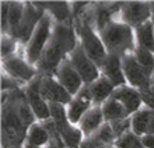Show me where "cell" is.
<instances>
[{
	"label": "cell",
	"mask_w": 154,
	"mask_h": 148,
	"mask_svg": "<svg viewBox=\"0 0 154 148\" xmlns=\"http://www.w3.org/2000/svg\"><path fill=\"white\" fill-rule=\"evenodd\" d=\"M98 34L108 50V55L123 57L126 55H132L137 48L133 28L122 21H112Z\"/></svg>",
	"instance_id": "obj_1"
},
{
	"label": "cell",
	"mask_w": 154,
	"mask_h": 148,
	"mask_svg": "<svg viewBox=\"0 0 154 148\" xmlns=\"http://www.w3.org/2000/svg\"><path fill=\"white\" fill-rule=\"evenodd\" d=\"M53 25L55 24H53L52 16H49L48 13H45V16L42 17V20H41V23L38 24L37 29L34 31L32 36H31V41H29L28 45L25 46L24 56L29 64L37 66V63L39 62L45 48L48 46L49 41H51Z\"/></svg>",
	"instance_id": "obj_2"
},
{
	"label": "cell",
	"mask_w": 154,
	"mask_h": 148,
	"mask_svg": "<svg viewBox=\"0 0 154 148\" xmlns=\"http://www.w3.org/2000/svg\"><path fill=\"white\" fill-rule=\"evenodd\" d=\"M77 32L80 36V46L83 48L85 55L98 67H101L105 59L108 57V50H106L100 34H97L95 28L87 23H77Z\"/></svg>",
	"instance_id": "obj_3"
},
{
	"label": "cell",
	"mask_w": 154,
	"mask_h": 148,
	"mask_svg": "<svg viewBox=\"0 0 154 148\" xmlns=\"http://www.w3.org/2000/svg\"><path fill=\"white\" fill-rule=\"evenodd\" d=\"M153 7L151 3L147 2H126L122 3V8L119 13V21L128 24L132 28H137L151 20Z\"/></svg>",
	"instance_id": "obj_4"
},
{
	"label": "cell",
	"mask_w": 154,
	"mask_h": 148,
	"mask_svg": "<svg viewBox=\"0 0 154 148\" xmlns=\"http://www.w3.org/2000/svg\"><path fill=\"white\" fill-rule=\"evenodd\" d=\"M122 67H123L126 81L130 84V87H133L139 91H144V89L150 88L153 76L139 64L133 53L122 57Z\"/></svg>",
	"instance_id": "obj_5"
},
{
	"label": "cell",
	"mask_w": 154,
	"mask_h": 148,
	"mask_svg": "<svg viewBox=\"0 0 154 148\" xmlns=\"http://www.w3.org/2000/svg\"><path fill=\"white\" fill-rule=\"evenodd\" d=\"M3 73L8 74L21 84H28L35 77H38L37 67L29 64L25 56H18V55L3 59Z\"/></svg>",
	"instance_id": "obj_6"
},
{
	"label": "cell",
	"mask_w": 154,
	"mask_h": 148,
	"mask_svg": "<svg viewBox=\"0 0 154 148\" xmlns=\"http://www.w3.org/2000/svg\"><path fill=\"white\" fill-rule=\"evenodd\" d=\"M69 60H70V63H72V66L76 68V71L80 74L84 85L93 84L94 81L101 77L100 76V71H101L100 67L85 55V52L83 50L80 44L69 55Z\"/></svg>",
	"instance_id": "obj_7"
},
{
	"label": "cell",
	"mask_w": 154,
	"mask_h": 148,
	"mask_svg": "<svg viewBox=\"0 0 154 148\" xmlns=\"http://www.w3.org/2000/svg\"><path fill=\"white\" fill-rule=\"evenodd\" d=\"M45 16V11L34 3H25V10H24V17L21 20V24L18 27V32H17V42L21 45H24V48L28 45L31 41L34 31L37 29L38 24L41 23L42 17Z\"/></svg>",
	"instance_id": "obj_8"
},
{
	"label": "cell",
	"mask_w": 154,
	"mask_h": 148,
	"mask_svg": "<svg viewBox=\"0 0 154 148\" xmlns=\"http://www.w3.org/2000/svg\"><path fill=\"white\" fill-rule=\"evenodd\" d=\"M41 80H42V76L38 74V77H35L31 83L27 84L24 92L27 102H28L29 108L32 109L37 120L45 122V120L51 119V112H49V104L41 95Z\"/></svg>",
	"instance_id": "obj_9"
},
{
	"label": "cell",
	"mask_w": 154,
	"mask_h": 148,
	"mask_svg": "<svg viewBox=\"0 0 154 148\" xmlns=\"http://www.w3.org/2000/svg\"><path fill=\"white\" fill-rule=\"evenodd\" d=\"M41 95L48 104L69 105L73 101L67 89L57 81L55 76H42L41 80Z\"/></svg>",
	"instance_id": "obj_10"
},
{
	"label": "cell",
	"mask_w": 154,
	"mask_h": 148,
	"mask_svg": "<svg viewBox=\"0 0 154 148\" xmlns=\"http://www.w3.org/2000/svg\"><path fill=\"white\" fill-rule=\"evenodd\" d=\"M55 77H56L57 81L67 89V92H69L73 98L81 91V88L84 87V83L81 80L80 74H79V73L76 71V68L72 66L69 57L60 63Z\"/></svg>",
	"instance_id": "obj_11"
},
{
	"label": "cell",
	"mask_w": 154,
	"mask_h": 148,
	"mask_svg": "<svg viewBox=\"0 0 154 148\" xmlns=\"http://www.w3.org/2000/svg\"><path fill=\"white\" fill-rule=\"evenodd\" d=\"M94 106L91 94H90L88 85H84L81 91L73 98V101L67 106V119L73 126L79 124L85 113L90 110V108Z\"/></svg>",
	"instance_id": "obj_12"
},
{
	"label": "cell",
	"mask_w": 154,
	"mask_h": 148,
	"mask_svg": "<svg viewBox=\"0 0 154 148\" xmlns=\"http://www.w3.org/2000/svg\"><path fill=\"white\" fill-rule=\"evenodd\" d=\"M112 98L119 101L125 106L130 116L142 109V105H143L142 94H140L139 89L133 88L130 85H123V87L116 88L114 91V94H112Z\"/></svg>",
	"instance_id": "obj_13"
},
{
	"label": "cell",
	"mask_w": 154,
	"mask_h": 148,
	"mask_svg": "<svg viewBox=\"0 0 154 148\" xmlns=\"http://www.w3.org/2000/svg\"><path fill=\"white\" fill-rule=\"evenodd\" d=\"M102 76L108 78V80L115 85V88H119V87H123L126 85V77L125 73H123V67H122V57L116 56V55H108V57L105 59L104 64L101 67Z\"/></svg>",
	"instance_id": "obj_14"
},
{
	"label": "cell",
	"mask_w": 154,
	"mask_h": 148,
	"mask_svg": "<svg viewBox=\"0 0 154 148\" xmlns=\"http://www.w3.org/2000/svg\"><path fill=\"white\" fill-rule=\"evenodd\" d=\"M132 119V131L139 137L154 136V110L150 108H142L139 112L130 116Z\"/></svg>",
	"instance_id": "obj_15"
},
{
	"label": "cell",
	"mask_w": 154,
	"mask_h": 148,
	"mask_svg": "<svg viewBox=\"0 0 154 148\" xmlns=\"http://www.w3.org/2000/svg\"><path fill=\"white\" fill-rule=\"evenodd\" d=\"M35 6L42 8L45 13H48L49 16H52V18L56 20V23L60 24H72V4L66 3V2H35Z\"/></svg>",
	"instance_id": "obj_16"
},
{
	"label": "cell",
	"mask_w": 154,
	"mask_h": 148,
	"mask_svg": "<svg viewBox=\"0 0 154 148\" xmlns=\"http://www.w3.org/2000/svg\"><path fill=\"white\" fill-rule=\"evenodd\" d=\"M105 117H104V113H102V108L101 106H91L90 110L85 113L81 122L79 123V127L84 134L85 137L93 136L94 133H97L100 128L105 124Z\"/></svg>",
	"instance_id": "obj_17"
},
{
	"label": "cell",
	"mask_w": 154,
	"mask_h": 148,
	"mask_svg": "<svg viewBox=\"0 0 154 148\" xmlns=\"http://www.w3.org/2000/svg\"><path fill=\"white\" fill-rule=\"evenodd\" d=\"M88 89L90 94H91V99H93L94 106H102L112 96V94H114V91L116 88L108 78L101 76L98 80L94 81L93 84L88 85Z\"/></svg>",
	"instance_id": "obj_18"
},
{
	"label": "cell",
	"mask_w": 154,
	"mask_h": 148,
	"mask_svg": "<svg viewBox=\"0 0 154 148\" xmlns=\"http://www.w3.org/2000/svg\"><path fill=\"white\" fill-rule=\"evenodd\" d=\"M56 127L66 148H80L81 143L84 140V134L80 130V127L73 126L70 122L56 126Z\"/></svg>",
	"instance_id": "obj_19"
},
{
	"label": "cell",
	"mask_w": 154,
	"mask_h": 148,
	"mask_svg": "<svg viewBox=\"0 0 154 148\" xmlns=\"http://www.w3.org/2000/svg\"><path fill=\"white\" fill-rule=\"evenodd\" d=\"M25 143L37 148H45L52 143V138L49 136L48 130L44 127V124L41 122H37L28 128Z\"/></svg>",
	"instance_id": "obj_20"
},
{
	"label": "cell",
	"mask_w": 154,
	"mask_h": 148,
	"mask_svg": "<svg viewBox=\"0 0 154 148\" xmlns=\"http://www.w3.org/2000/svg\"><path fill=\"white\" fill-rule=\"evenodd\" d=\"M101 108H102V113H104V117H105L106 123H111V122H115V120H121V119L130 117L129 112L126 110L125 106H123L119 101H116L115 98H112V96L106 101L105 104L102 105Z\"/></svg>",
	"instance_id": "obj_21"
},
{
	"label": "cell",
	"mask_w": 154,
	"mask_h": 148,
	"mask_svg": "<svg viewBox=\"0 0 154 148\" xmlns=\"http://www.w3.org/2000/svg\"><path fill=\"white\" fill-rule=\"evenodd\" d=\"M10 3V11H8V36L16 39L18 27L21 24V20L24 17L25 3H18V2H8ZM17 41V39H16Z\"/></svg>",
	"instance_id": "obj_22"
},
{
	"label": "cell",
	"mask_w": 154,
	"mask_h": 148,
	"mask_svg": "<svg viewBox=\"0 0 154 148\" xmlns=\"http://www.w3.org/2000/svg\"><path fill=\"white\" fill-rule=\"evenodd\" d=\"M134 35H136L137 46L154 53V27L151 20L134 29Z\"/></svg>",
	"instance_id": "obj_23"
},
{
	"label": "cell",
	"mask_w": 154,
	"mask_h": 148,
	"mask_svg": "<svg viewBox=\"0 0 154 148\" xmlns=\"http://www.w3.org/2000/svg\"><path fill=\"white\" fill-rule=\"evenodd\" d=\"M133 56L136 57L139 64H140L146 71H149L151 76H154V53L153 52L137 46L136 50L133 52Z\"/></svg>",
	"instance_id": "obj_24"
},
{
	"label": "cell",
	"mask_w": 154,
	"mask_h": 148,
	"mask_svg": "<svg viewBox=\"0 0 154 148\" xmlns=\"http://www.w3.org/2000/svg\"><path fill=\"white\" fill-rule=\"evenodd\" d=\"M115 148H144L142 143V137L134 134L132 130L118 138L115 141Z\"/></svg>",
	"instance_id": "obj_25"
},
{
	"label": "cell",
	"mask_w": 154,
	"mask_h": 148,
	"mask_svg": "<svg viewBox=\"0 0 154 148\" xmlns=\"http://www.w3.org/2000/svg\"><path fill=\"white\" fill-rule=\"evenodd\" d=\"M49 112H51V119L55 122L56 126L65 124L69 122L67 119V109L62 104H49Z\"/></svg>",
	"instance_id": "obj_26"
},
{
	"label": "cell",
	"mask_w": 154,
	"mask_h": 148,
	"mask_svg": "<svg viewBox=\"0 0 154 148\" xmlns=\"http://www.w3.org/2000/svg\"><path fill=\"white\" fill-rule=\"evenodd\" d=\"M111 127H112V131H114L115 137L121 138L123 134H126L128 131L132 130V119L130 117H126V119H121V120H115V122H111Z\"/></svg>",
	"instance_id": "obj_27"
},
{
	"label": "cell",
	"mask_w": 154,
	"mask_h": 148,
	"mask_svg": "<svg viewBox=\"0 0 154 148\" xmlns=\"http://www.w3.org/2000/svg\"><path fill=\"white\" fill-rule=\"evenodd\" d=\"M17 45H18V42L11 36H2V57L7 59L10 56H14L17 50Z\"/></svg>",
	"instance_id": "obj_28"
},
{
	"label": "cell",
	"mask_w": 154,
	"mask_h": 148,
	"mask_svg": "<svg viewBox=\"0 0 154 148\" xmlns=\"http://www.w3.org/2000/svg\"><path fill=\"white\" fill-rule=\"evenodd\" d=\"M80 148H115V147L106 144L105 141L100 140L95 136H90V137H85L84 140H83Z\"/></svg>",
	"instance_id": "obj_29"
},
{
	"label": "cell",
	"mask_w": 154,
	"mask_h": 148,
	"mask_svg": "<svg viewBox=\"0 0 154 148\" xmlns=\"http://www.w3.org/2000/svg\"><path fill=\"white\" fill-rule=\"evenodd\" d=\"M2 89H3V92L17 91V89H21V83H18L13 77L3 73V76H2Z\"/></svg>",
	"instance_id": "obj_30"
},
{
	"label": "cell",
	"mask_w": 154,
	"mask_h": 148,
	"mask_svg": "<svg viewBox=\"0 0 154 148\" xmlns=\"http://www.w3.org/2000/svg\"><path fill=\"white\" fill-rule=\"evenodd\" d=\"M8 11H10V3L3 2L2 3V34H8Z\"/></svg>",
	"instance_id": "obj_31"
},
{
	"label": "cell",
	"mask_w": 154,
	"mask_h": 148,
	"mask_svg": "<svg viewBox=\"0 0 154 148\" xmlns=\"http://www.w3.org/2000/svg\"><path fill=\"white\" fill-rule=\"evenodd\" d=\"M142 143H143V147L144 148H154V136H151V134L143 136Z\"/></svg>",
	"instance_id": "obj_32"
},
{
	"label": "cell",
	"mask_w": 154,
	"mask_h": 148,
	"mask_svg": "<svg viewBox=\"0 0 154 148\" xmlns=\"http://www.w3.org/2000/svg\"><path fill=\"white\" fill-rule=\"evenodd\" d=\"M13 148H24V147H13Z\"/></svg>",
	"instance_id": "obj_33"
}]
</instances>
